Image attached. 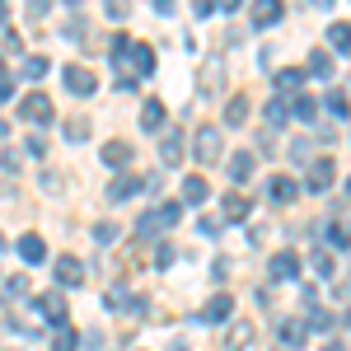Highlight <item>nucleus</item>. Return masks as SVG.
<instances>
[{
	"label": "nucleus",
	"mask_w": 351,
	"mask_h": 351,
	"mask_svg": "<svg viewBox=\"0 0 351 351\" xmlns=\"http://www.w3.org/2000/svg\"><path fill=\"white\" fill-rule=\"evenodd\" d=\"M19 117L33 122V127H47V122H52V99H47V94H38V89L24 94V99H19Z\"/></svg>",
	"instance_id": "f03ea898"
},
{
	"label": "nucleus",
	"mask_w": 351,
	"mask_h": 351,
	"mask_svg": "<svg viewBox=\"0 0 351 351\" xmlns=\"http://www.w3.org/2000/svg\"><path fill=\"white\" fill-rule=\"evenodd\" d=\"M24 291H28L24 276H10V281H5V295H24Z\"/></svg>",
	"instance_id": "79ce46f5"
},
{
	"label": "nucleus",
	"mask_w": 351,
	"mask_h": 351,
	"mask_svg": "<svg viewBox=\"0 0 351 351\" xmlns=\"http://www.w3.org/2000/svg\"><path fill=\"white\" fill-rule=\"evenodd\" d=\"M173 258H178V253H173L169 243H164V248H155V267H173Z\"/></svg>",
	"instance_id": "58836bf2"
},
{
	"label": "nucleus",
	"mask_w": 351,
	"mask_h": 351,
	"mask_svg": "<svg viewBox=\"0 0 351 351\" xmlns=\"http://www.w3.org/2000/svg\"><path fill=\"white\" fill-rule=\"evenodd\" d=\"M52 10V0H28V19H43Z\"/></svg>",
	"instance_id": "a19ab883"
},
{
	"label": "nucleus",
	"mask_w": 351,
	"mask_h": 351,
	"mask_svg": "<svg viewBox=\"0 0 351 351\" xmlns=\"http://www.w3.org/2000/svg\"><path fill=\"white\" fill-rule=\"evenodd\" d=\"M309 324H314V332H332V328H337V319H332L328 309H314V314H309Z\"/></svg>",
	"instance_id": "473e14b6"
},
{
	"label": "nucleus",
	"mask_w": 351,
	"mask_h": 351,
	"mask_svg": "<svg viewBox=\"0 0 351 351\" xmlns=\"http://www.w3.org/2000/svg\"><path fill=\"white\" fill-rule=\"evenodd\" d=\"M220 211H225V220H248L253 216V202L243 192H230V197H220Z\"/></svg>",
	"instance_id": "2eb2a0df"
},
{
	"label": "nucleus",
	"mask_w": 351,
	"mask_h": 351,
	"mask_svg": "<svg viewBox=\"0 0 351 351\" xmlns=\"http://www.w3.org/2000/svg\"><path fill=\"white\" fill-rule=\"evenodd\" d=\"M263 117H267L271 127H286V122H291V104H286V99L276 94V99H267V108H263Z\"/></svg>",
	"instance_id": "b1692460"
},
{
	"label": "nucleus",
	"mask_w": 351,
	"mask_h": 351,
	"mask_svg": "<svg viewBox=\"0 0 351 351\" xmlns=\"http://www.w3.org/2000/svg\"><path fill=\"white\" fill-rule=\"evenodd\" d=\"M10 94H14V80H10V75H0V104H5Z\"/></svg>",
	"instance_id": "37998d69"
},
{
	"label": "nucleus",
	"mask_w": 351,
	"mask_h": 351,
	"mask_svg": "<svg viewBox=\"0 0 351 351\" xmlns=\"http://www.w3.org/2000/svg\"><path fill=\"white\" fill-rule=\"evenodd\" d=\"M309 71H314L319 80H328V75H332V56H328L324 47H319V52H309Z\"/></svg>",
	"instance_id": "c85d7f7f"
},
{
	"label": "nucleus",
	"mask_w": 351,
	"mask_h": 351,
	"mask_svg": "<svg viewBox=\"0 0 351 351\" xmlns=\"http://www.w3.org/2000/svg\"><path fill=\"white\" fill-rule=\"evenodd\" d=\"M127 66H132L136 75H155V47H150V43H132Z\"/></svg>",
	"instance_id": "9d476101"
},
{
	"label": "nucleus",
	"mask_w": 351,
	"mask_h": 351,
	"mask_svg": "<svg viewBox=\"0 0 351 351\" xmlns=\"http://www.w3.org/2000/svg\"><path fill=\"white\" fill-rule=\"evenodd\" d=\"M328 248H337V253L351 248V216H337L332 225H328Z\"/></svg>",
	"instance_id": "f3484780"
},
{
	"label": "nucleus",
	"mask_w": 351,
	"mask_h": 351,
	"mask_svg": "<svg viewBox=\"0 0 351 351\" xmlns=\"http://www.w3.org/2000/svg\"><path fill=\"white\" fill-rule=\"evenodd\" d=\"M164 117H169V112H164L160 99H145V108H141V132H160Z\"/></svg>",
	"instance_id": "aec40b11"
},
{
	"label": "nucleus",
	"mask_w": 351,
	"mask_h": 351,
	"mask_svg": "<svg viewBox=\"0 0 351 351\" xmlns=\"http://www.w3.org/2000/svg\"><path fill=\"white\" fill-rule=\"evenodd\" d=\"M347 197H351V178H347Z\"/></svg>",
	"instance_id": "3c124183"
},
{
	"label": "nucleus",
	"mask_w": 351,
	"mask_h": 351,
	"mask_svg": "<svg viewBox=\"0 0 351 351\" xmlns=\"http://www.w3.org/2000/svg\"><path fill=\"white\" fill-rule=\"evenodd\" d=\"M19 258H24L28 267H38V263L47 258V243L38 239V234H24V239H19Z\"/></svg>",
	"instance_id": "4be33fe9"
},
{
	"label": "nucleus",
	"mask_w": 351,
	"mask_h": 351,
	"mask_svg": "<svg viewBox=\"0 0 351 351\" xmlns=\"http://www.w3.org/2000/svg\"><path fill=\"white\" fill-rule=\"evenodd\" d=\"M300 84H304V71H281V75H276V89H281V94H286V89H300Z\"/></svg>",
	"instance_id": "2f4dec72"
},
{
	"label": "nucleus",
	"mask_w": 351,
	"mask_h": 351,
	"mask_svg": "<svg viewBox=\"0 0 351 351\" xmlns=\"http://www.w3.org/2000/svg\"><path fill=\"white\" fill-rule=\"evenodd\" d=\"M75 347H80V332L66 324V328H61V332L52 337V351H75Z\"/></svg>",
	"instance_id": "cd10ccee"
},
{
	"label": "nucleus",
	"mask_w": 351,
	"mask_h": 351,
	"mask_svg": "<svg viewBox=\"0 0 351 351\" xmlns=\"http://www.w3.org/2000/svg\"><path fill=\"white\" fill-rule=\"evenodd\" d=\"M291 112H295L300 122H314V117H319V99H309V94H295V104H291Z\"/></svg>",
	"instance_id": "a878e982"
},
{
	"label": "nucleus",
	"mask_w": 351,
	"mask_h": 351,
	"mask_svg": "<svg viewBox=\"0 0 351 351\" xmlns=\"http://www.w3.org/2000/svg\"><path fill=\"white\" fill-rule=\"evenodd\" d=\"M324 104H328V112H332V117H351V99L342 94V89H332Z\"/></svg>",
	"instance_id": "c756f323"
},
{
	"label": "nucleus",
	"mask_w": 351,
	"mask_h": 351,
	"mask_svg": "<svg viewBox=\"0 0 351 351\" xmlns=\"http://www.w3.org/2000/svg\"><path fill=\"white\" fill-rule=\"evenodd\" d=\"M66 136H75V141H84V136H89V122H84V117H75V122H66Z\"/></svg>",
	"instance_id": "4c0bfd02"
},
{
	"label": "nucleus",
	"mask_w": 351,
	"mask_h": 351,
	"mask_svg": "<svg viewBox=\"0 0 351 351\" xmlns=\"http://www.w3.org/2000/svg\"><path fill=\"white\" fill-rule=\"evenodd\" d=\"M61 84H66L71 94L89 99V94L99 89V75H94V71H84V66H66V71H61Z\"/></svg>",
	"instance_id": "39448f33"
},
{
	"label": "nucleus",
	"mask_w": 351,
	"mask_h": 351,
	"mask_svg": "<svg viewBox=\"0 0 351 351\" xmlns=\"http://www.w3.org/2000/svg\"><path fill=\"white\" fill-rule=\"evenodd\" d=\"M192 155H197V164H216L220 155H225V141H220L216 127H202V132H197V141H192Z\"/></svg>",
	"instance_id": "7ed1b4c3"
},
{
	"label": "nucleus",
	"mask_w": 351,
	"mask_h": 351,
	"mask_svg": "<svg viewBox=\"0 0 351 351\" xmlns=\"http://www.w3.org/2000/svg\"><path fill=\"white\" fill-rule=\"evenodd\" d=\"M52 271H56V281H61L66 291H75V286L84 281V263H80V258H71V253H66V258H56Z\"/></svg>",
	"instance_id": "1a4fd4ad"
},
{
	"label": "nucleus",
	"mask_w": 351,
	"mask_h": 351,
	"mask_svg": "<svg viewBox=\"0 0 351 351\" xmlns=\"http://www.w3.org/2000/svg\"><path fill=\"white\" fill-rule=\"evenodd\" d=\"M104 10H108V19H127L132 0H104Z\"/></svg>",
	"instance_id": "f704fd0d"
},
{
	"label": "nucleus",
	"mask_w": 351,
	"mask_h": 351,
	"mask_svg": "<svg viewBox=\"0 0 351 351\" xmlns=\"http://www.w3.org/2000/svg\"><path fill=\"white\" fill-rule=\"evenodd\" d=\"M132 155H136L132 141H104V164H108V169H127Z\"/></svg>",
	"instance_id": "9b49d317"
},
{
	"label": "nucleus",
	"mask_w": 351,
	"mask_h": 351,
	"mask_svg": "<svg viewBox=\"0 0 351 351\" xmlns=\"http://www.w3.org/2000/svg\"><path fill=\"white\" fill-rule=\"evenodd\" d=\"M141 188H150V178H136V173H122L117 183H108V202H127V197H136Z\"/></svg>",
	"instance_id": "f8f14e48"
},
{
	"label": "nucleus",
	"mask_w": 351,
	"mask_h": 351,
	"mask_svg": "<svg viewBox=\"0 0 351 351\" xmlns=\"http://www.w3.org/2000/svg\"><path fill=\"white\" fill-rule=\"evenodd\" d=\"M155 10H160V14H173V0H155Z\"/></svg>",
	"instance_id": "a18cd8bd"
},
{
	"label": "nucleus",
	"mask_w": 351,
	"mask_h": 351,
	"mask_svg": "<svg viewBox=\"0 0 351 351\" xmlns=\"http://www.w3.org/2000/svg\"><path fill=\"white\" fill-rule=\"evenodd\" d=\"M0 248H5V234H0Z\"/></svg>",
	"instance_id": "603ef678"
},
{
	"label": "nucleus",
	"mask_w": 351,
	"mask_h": 351,
	"mask_svg": "<svg viewBox=\"0 0 351 351\" xmlns=\"http://www.w3.org/2000/svg\"><path fill=\"white\" fill-rule=\"evenodd\" d=\"M239 5H243V0H216V10H225V14H234Z\"/></svg>",
	"instance_id": "c03bdc74"
},
{
	"label": "nucleus",
	"mask_w": 351,
	"mask_h": 351,
	"mask_svg": "<svg viewBox=\"0 0 351 351\" xmlns=\"http://www.w3.org/2000/svg\"><path fill=\"white\" fill-rule=\"evenodd\" d=\"M314 267H319V276H332V253L319 248V253H314Z\"/></svg>",
	"instance_id": "e433bc0d"
},
{
	"label": "nucleus",
	"mask_w": 351,
	"mask_h": 351,
	"mask_svg": "<svg viewBox=\"0 0 351 351\" xmlns=\"http://www.w3.org/2000/svg\"><path fill=\"white\" fill-rule=\"evenodd\" d=\"M230 314H234V295H230V291H220V295H211L206 304H202L197 324H225Z\"/></svg>",
	"instance_id": "0eeeda50"
},
{
	"label": "nucleus",
	"mask_w": 351,
	"mask_h": 351,
	"mask_svg": "<svg viewBox=\"0 0 351 351\" xmlns=\"http://www.w3.org/2000/svg\"><path fill=\"white\" fill-rule=\"evenodd\" d=\"M211 197V183L202 178V173H192V178H183V206H202Z\"/></svg>",
	"instance_id": "dca6fc26"
},
{
	"label": "nucleus",
	"mask_w": 351,
	"mask_h": 351,
	"mask_svg": "<svg viewBox=\"0 0 351 351\" xmlns=\"http://www.w3.org/2000/svg\"><path fill=\"white\" fill-rule=\"evenodd\" d=\"M267 197L276 202V206H291V202L300 197V183H295V178H286V173H281V178H271V183H267Z\"/></svg>",
	"instance_id": "4468645a"
},
{
	"label": "nucleus",
	"mask_w": 351,
	"mask_h": 351,
	"mask_svg": "<svg viewBox=\"0 0 351 351\" xmlns=\"http://www.w3.org/2000/svg\"><path fill=\"white\" fill-rule=\"evenodd\" d=\"M332 178H337V164H332V155H319V160L309 164L304 192H328V188H332Z\"/></svg>",
	"instance_id": "20e7f679"
},
{
	"label": "nucleus",
	"mask_w": 351,
	"mask_h": 351,
	"mask_svg": "<svg viewBox=\"0 0 351 351\" xmlns=\"http://www.w3.org/2000/svg\"><path fill=\"white\" fill-rule=\"evenodd\" d=\"M0 24H5V0H0Z\"/></svg>",
	"instance_id": "09e8293b"
},
{
	"label": "nucleus",
	"mask_w": 351,
	"mask_h": 351,
	"mask_svg": "<svg viewBox=\"0 0 351 351\" xmlns=\"http://www.w3.org/2000/svg\"><path fill=\"white\" fill-rule=\"evenodd\" d=\"M304 337H309V328H304V324H291V319L281 324V342H286V347H304Z\"/></svg>",
	"instance_id": "bb28decb"
},
{
	"label": "nucleus",
	"mask_w": 351,
	"mask_h": 351,
	"mask_svg": "<svg viewBox=\"0 0 351 351\" xmlns=\"http://www.w3.org/2000/svg\"><path fill=\"white\" fill-rule=\"evenodd\" d=\"M230 178H234V183H248V178H253V150L230 155Z\"/></svg>",
	"instance_id": "5701e85b"
},
{
	"label": "nucleus",
	"mask_w": 351,
	"mask_h": 351,
	"mask_svg": "<svg viewBox=\"0 0 351 351\" xmlns=\"http://www.w3.org/2000/svg\"><path fill=\"white\" fill-rule=\"evenodd\" d=\"M324 351H347V347H342V342H328V347Z\"/></svg>",
	"instance_id": "49530a36"
},
{
	"label": "nucleus",
	"mask_w": 351,
	"mask_h": 351,
	"mask_svg": "<svg viewBox=\"0 0 351 351\" xmlns=\"http://www.w3.org/2000/svg\"><path fill=\"white\" fill-rule=\"evenodd\" d=\"M178 216H183V202H164L155 211H145V216L136 220V239H150V234H160L169 225H178Z\"/></svg>",
	"instance_id": "f257e3e1"
},
{
	"label": "nucleus",
	"mask_w": 351,
	"mask_h": 351,
	"mask_svg": "<svg viewBox=\"0 0 351 351\" xmlns=\"http://www.w3.org/2000/svg\"><path fill=\"white\" fill-rule=\"evenodd\" d=\"M225 122H230V127H243V122H248V99H243V94H234V99L225 104Z\"/></svg>",
	"instance_id": "393cba45"
},
{
	"label": "nucleus",
	"mask_w": 351,
	"mask_h": 351,
	"mask_svg": "<svg viewBox=\"0 0 351 351\" xmlns=\"http://www.w3.org/2000/svg\"><path fill=\"white\" fill-rule=\"evenodd\" d=\"M291 160H309V136H295V145H291Z\"/></svg>",
	"instance_id": "ea45409f"
},
{
	"label": "nucleus",
	"mask_w": 351,
	"mask_h": 351,
	"mask_svg": "<svg viewBox=\"0 0 351 351\" xmlns=\"http://www.w3.org/2000/svg\"><path fill=\"white\" fill-rule=\"evenodd\" d=\"M94 239H99V243H112V239H117V225H112V220H99V225H94Z\"/></svg>",
	"instance_id": "72a5a7b5"
},
{
	"label": "nucleus",
	"mask_w": 351,
	"mask_h": 351,
	"mask_svg": "<svg viewBox=\"0 0 351 351\" xmlns=\"http://www.w3.org/2000/svg\"><path fill=\"white\" fill-rule=\"evenodd\" d=\"M328 47H332L337 56H347V52H351V24L332 19V24H328Z\"/></svg>",
	"instance_id": "a211bd4d"
},
{
	"label": "nucleus",
	"mask_w": 351,
	"mask_h": 351,
	"mask_svg": "<svg viewBox=\"0 0 351 351\" xmlns=\"http://www.w3.org/2000/svg\"><path fill=\"white\" fill-rule=\"evenodd\" d=\"M5 136H10V127H5V117H0V141H5Z\"/></svg>",
	"instance_id": "de8ad7c7"
},
{
	"label": "nucleus",
	"mask_w": 351,
	"mask_h": 351,
	"mask_svg": "<svg viewBox=\"0 0 351 351\" xmlns=\"http://www.w3.org/2000/svg\"><path fill=\"white\" fill-rule=\"evenodd\" d=\"M47 66H52L47 56H28V61H24V80H43V75H47Z\"/></svg>",
	"instance_id": "7c9ffc66"
},
{
	"label": "nucleus",
	"mask_w": 351,
	"mask_h": 351,
	"mask_svg": "<svg viewBox=\"0 0 351 351\" xmlns=\"http://www.w3.org/2000/svg\"><path fill=\"white\" fill-rule=\"evenodd\" d=\"M183 155H188V145H183V132H169V136L160 141V160H164V164H178Z\"/></svg>",
	"instance_id": "412c9836"
},
{
	"label": "nucleus",
	"mask_w": 351,
	"mask_h": 351,
	"mask_svg": "<svg viewBox=\"0 0 351 351\" xmlns=\"http://www.w3.org/2000/svg\"><path fill=\"white\" fill-rule=\"evenodd\" d=\"M281 14H286V0H253V28L281 24Z\"/></svg>",
	"instance_id": "6e6552de"
},
{
	"label": "nucleus",
	"mask_w": 351,
	"mask_h": 351,
	"mask_svg": "<svg viewBox=\"0 0 351 351\" xmlns=\"http://www.w3.org/2000/svg\"><path fill=\"white\" fill-rule=\"evenodd\" d=\"M24 150L33 155V160H43V155H47V141H43V136H28V141H24Z\"/></svg>",
	"instance_id": "c9c22d12"
},
{
	"label": "nucleus",
	"mask_w": 351,
	"mask_h": 351,
	"mask_svg": "<svg viewBox=\"0 0 351 351\" xmlns=\"http://www.w3.org/2000/svg\"><path fill=\"white\" fill-rule=\"evenodd\" d=\"M271 281H295L300 276V258L295 253H271Z\"/></svg>",
	"instance_id": "ddd939ff"
},
{
	"label": "nucleus",
	"mask_w": 351,
	"mask_h": 351,
	"mask_svg": "<svg viewBox=\"0 0 351 351\" xmlns=\"http://www.w3.org/2000/svg\"><path fill=\"white\" fill-rule=\"evenodd\" d=\"M253 332H258V328L243 324V319H239V324H230V332H225V351H243L248 342H253Z\"/></svg>",
	"instance_id": "6ab92c4d"
},
{
	"label": "nucleus",
	"mask_w": 351,
	"mask_h": 351,
	"mask_svg": "<svg viewBox=\"0 0 351 351\" xmlns=\"http://www.w3.org/2000/svg\"><path fill=\"white\" fill-rule=\"evenodd\" d=\"M314 5H332V0H314Z\"/></svg>",
	"instance_id": "8fccbe9b"
},
{
	"label": "nucleus",
	"mask_w": 351,
	"mask_h": 351,
	"mask_svg": "<svg viewBox=\"0 0 351 351\" xmlns=\"http://www.w3.org/2000/svg\"><path fill=\"white\" fill-rule=\"evenodd\" d=\"M33 309H38V314H43V319H47L52 328H66V295H61V291H47V295H38V300H33Z\"/></svg>",
	"instance_id": "423d86ee"
}]
</instances>
